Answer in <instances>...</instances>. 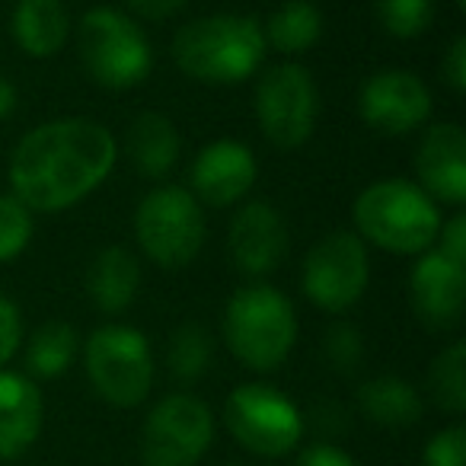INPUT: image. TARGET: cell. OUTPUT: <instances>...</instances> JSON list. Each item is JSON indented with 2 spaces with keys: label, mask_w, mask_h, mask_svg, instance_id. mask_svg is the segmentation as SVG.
Masks as SVG:
<instances>
[{
  "label": "cell",
  "mask_w": 466,
  "mask_h": 466,
  "mask_svg": "<svg viewBox=\"0 0 466 466\" xmlns=\"http://www.w3.org/2000/svg\"><path fill=\"white\" fill-rule=\"evenodd\" d=\"M16 103H20V99H16V86L10 84V80L4 77V74H0V118H10V116H14Z\"/></svg>",
  "instance_id": "obj_35"
},
{
  "label": "cell",
  "mask_w": 466,
  "mask_h": 466,
  "mask_svg": "<svg viewBox=\"0 0 466 466\" xmlns=\"http://www.w3.org/2000/svg\"><path fill=\"white\" fill-rule=\"evenodd\" d=\"M434 249H438L441 256H447V259L466 266V218H463V211H457L453 218H447L444 224H441Z\"/></svg>",
  "instance_id": "obj_31"
},
{
  "label": "cell",
  "mask_w": 466,
  "mask_h": 466,
  "mask_svg": "<svg viewBox=\"0 0 466 466\" xmlns=\"http://www.w3.org/2000/svg\"><path fill=\"white\" fill-rule=\"evenodd\" d=\"M441 80H444V84L451 86V93H457V96L466 93V39L463 35H457V39L451 42V48L444 52V58H441Z\"/></svg>",
  "instance_id": "obj_32"
},
{
  "label": "cell",
  "mask_w": 466,
  "mask_h": 466,
  "mask_svg": "<svg viewBox=\"0 0 466 466\" xmlns=\"http://www.w3.org/2000/svg\"><path fill=\"white\" fill-rule=\"evenodd\" d=\"M211 438V409L192 393H169L144 421L141 460L144 466H195Z\"/></svg>",
  "instance_id": "obj_11"
},
{
  "label": "cell",
  "mask_w": 466,
  "mask_h": 466,
  "mask_svg": "<svg viewBox=\"0 0 466 466\" xmlns=\"http://www.w3.org/2000/svg\"><path fill=\"white\" fill-rule=\"evenodd\" d=\"M291 237L281 211L268 201H247L237 208L227 230V253L230 262L249 279L272 275L285 262Z\"/></svg>",
  "instance_id": "obj_14"
},
{
  "label": "cell",
  "mask_w": 466,
  "mask_h": 466,
  "mask_svg": "<svg viewBox=\"0 0 466 466\" xmlns=\"http://www.w3.org/2000/svg\"><path fill=\"white\" fill-rule=\"evenodd\" d=\"M262 23L247 14H211L176 29L173 65L198 84L230 86L259 74L266 61Z\"/></svg>",
  "instance_id": "obj_2"
},
{
  "label": "cell",
  "mask_w": 466,
  "mask_h": 466,
  "mask_svg": "<svg viewBox=\"0 0 466 466\" xmlns=\"http://www.w3.org/2000/svg\"><path fill=\"white\" fill-rule=\"evenodd\" d=\"M84 364L93 390L116 409L141 406L154 387V351L131 326H99L84 345Z\"/></svg>",
  "instance_id": "obj_8"
},
{
  "label": "cell",
  "mask_w": 466,
  "mask_h": 466,
  "mask_svg": "<svg viewBox=\"0 0 466 466\" xmlns=\"http://www.w3.org/2000/svg\"><path fill=\"white\" fill-rule=\"evenodd\" d=\"M298 466H355V460L332 444H313L300 453Z\"/></svg>",
  "instance_id": "obj_34"
},
{
  "label": "cell",
  "mask_w": 466,
  "mask_h": 466,
  "mask_svg": "<svg viewBox=\"0 0 466 466\" xmlns=\"http://www.w3.org/2000/svg\"><path fill=\"white\" fill-rule=\"evenodd\" d=\"M323 351H326V361L332 364V370L351 374L364 358V339H361V332H358V326L355 323H332L329 329H326Z\"/></svg>",
  "instance_id": "obj_28"
},
{
  "label": "cell",
  "mask_w": 466,
  "mask_h": 466,
  "mask_svg": "<svg viewBox=\"0 0 466 466\" xmlns=\"http://www.w3.org/2000/svg\"><path fill=\"white\" fill-rule=\"evenodd\" d=\"M358 402H361V412L383 428H409L421 419V396L415 393L412 383L393 374L370 377L368 383H361Z\"/></svg>",
  "instance_id": "obj_22"
},
{
  "label": "cell",
  "mask_w": 466,
  "mask_h": 466,
  "mask_svg": "<svg viewBox=\"0 0 466 466\" xmlns=\"http://www.w3.org/2000/svg\"><path fill=\"white\" fill-rule=\"evenodd\" d=\"M425 466H466V431L451 425L438 431L425 447Z\"/></svg>",
  "instance_id": "obj_29"
},
{
  "label": "cell",
  "mask_w": 466,
  "mask_h": 466,
  "mask_svg": "<svg viewBox=\"0 0 466 466\" xmlns=\"http://www.w3.org/2000/svg\"><path fill=\"white\" fill-rule=\"evenodd\" d=\"M457 7H460V10H466V0H457Z\"/></svg>",
  "instance_id": "obj_36"
},
{
  "label": "cell",
  "mask_w": 466,
  "mask_h": 466,
  "mask_svg": "<svg viewBox=\"0 0 466 466\" xmlns=\"http://www.w3.org/2000/svg\"><path fill=\"white\" fill-rule=\"evenodd\" d=\"M141 288V262L122 243L99 249L86 272V291L103 313H125Z\"/></svg>",
  "instance_id": "obj_20"
},
{
  "label": "cell",
  "mask_w": 466,
  "mask_h": 466,
  "mask_svg": "<svg viewBox=\"0 0 466 466\" xmlns=\"http://www.w3.org/2000/svg\"><path fill=\"white\" fill-rule=\"evenodd\" d=\"M434 99L419 74L406 67H383L358 90V116L377 135H412L431 118Z\"/></svg>",
  "instance_id": "obj_12"
},
{
  "label": "cell",
  "mask_w": 466,
  "mask_h": 466,
  "mask_svg": "<svg viewBox=\"0 0 466 466\" xmlns=\"http://www.w3.org/2000/svg\"><path fill=\"white\" fill-rule=\"evenodd\" d=\"M256 122L266 141L279 150H298L317 131L319 86L298 61H281L262 71L253 96Z\"/></svg>",
  "instance_id": "obj_7"
},
{
  "label": "cell",
  "mask_w": 466,
  "mask_h": 466,
  "mask_svg": "<svg viewBox=\"0 0 466 466\" xmlns=\"http://www.w3.org/2000/svg\"><path fill=\"white\" fill-rule=\"evenodd\" d=\"M77 55L93 84L131 90L154 71V48L135 16L116 7H93L77 23Z\"/></svg>",
  "instance_id": "obj_5"
},
{
  "label": "cell",
  "mask_w": 466,
  "mask_h": 466,
  "mask_svg": "<svg viewBox=\"0 0 466 466\" xmlns=\"http://www.w3.org/2000/svg\"><path fill=\"white\" fill-rule=\"evenodd\" d=\"M428 390L438 409L460 415L466 409V342H451L428 370Z\"/></svg>",
  "instance_id": "obj_24"
},
{
  "label": "cell",
  "mask_w": 466,
  "mask_h": 466,
  "mask_svg": "<svg viewBox=\"0 0 466 466\" xmlns=\"http://www.w3.org/2000/svg\"><path fill=\"white\" fill-rule=\"evenodd\" d=\"M23 345V313L7 294H0V368L16 355Z\"/></svg>",
  "instance_id": "obj_30"
},
{
  "label": "cell",
  "mask_w": 466,
  "mask_h": 466,
  "mask_svg": "<svg viewBox=\"0 0 466 466\" xmlns=\"http://www.w3.org/2000/svg\"><path fill=\"white\" fill-rule=\"evenodd\" d=\"M125 154H128L131 167L144 176V179L163 182L176 169L182 154L179 131H176L173 118L163 112H137L131 118L128 131H125Z\"/></svg>",
  "instance_id": "obj_18"
},
{
  "label": "cell",
  "mask_w": 466,
  "mask_h": 466,
  "mask_svg": "<svg viewBox=\"0 0 466 466\" xmlns=\"http://www.w3.org/2000/svg\"><path fill=\"white\" fill-rule=\"evenodd\" d=\"M377 20L393 39H419L434 23V0H374Z\"/></svg>",
  "instance_id": "obj_26"
},
{
  "label": "cell",
  "mask_w": 466,
  "mask_h": 466,
  "mask_svg": "<svg viewBox=\"0 0 466 466\" xmlns=\"http://www.w3.org/2000/svg\"><path fill=\"white\" fill-rule=\"evenodd\" d=\"M351 224L368 247L393 256H421L434 249L444 218L441 205H434L415 182L380 179L358 192Z\"/></svg>",
  "instance_id": "obj_3"
},
{
  "label": "cell",
  "mask_w": 466,
  "mask_h": 466,
  "mask_svg": "<svg viewBox=\"0 0 466 466\" xmlns=\"http://www.w3.org/2000/svg\"><path fill=\"white\" fill-rule=\"evenodd\" d=\"M227 349L249 370L281 368L298 342V313L294 304L272 285H243L224 307Z\"/></svg>",
  "instance_id": "obj_4"
},
{
  "label": "cell",
  "mask_w": 466,
  "mask_h": 466,
  "mask_svg": "<svg viewBox=\"0 0 466 466\" xmlns=\"http://www.w3.org/2000/svg\"><path fill=\"white\" fill-rule=\"evenodd\" d=\"M370 281L368 243L355 230H332L310 247L300 272L307 300L326 313H345L364 298Z\"/></svg>",
  "instance_id": "obj_9"
},
{
  "label": "cell",
  "mask_w": 466,
  "mask_h": 466,
  "mask_svg": "<svg viewBox=\"0 0 466 466\" xmlns=\"http://www.w3.org/2000/svg\"><path fill=\"white\" fill-rule=\"evenodd\" d=\"M224 421L233 438L259 457H285L304 434L298 406L281 390L266 383H243L230 390L224 402Z\"/></svg>",
  "instance_id": "obj_10"
},
{
  "label": "cell",
  "mask_w": 466,
  "mask_h": 466,
  "mask_svg": "<svg viewBox=\"0 0 466 466\" xmlns=\"http://www.w3.org/2000/svg\"><path fill=\"white\" fill-rule=\"evenodd\" d=\"M412 313L434 332H447L463 319L466 304V266L441 256L438 249L415 256L409 272Z\"/></svg>",
  "instance_id": "obj_15"
},
{
  "label": "cell",
  "mask_w": 466,
  "mask_h": 466,
  "mask_svg": "<svg viewBox=\"0 0 466 466\" xmlns=\"http://www.w3.org/2000/svg\"><path fill=\"white\" fill-rule=\"evenodd\" d=\"M33 211L14 195H0V266L14 262L33 243Z\"/></svg>",
  "instance_id": "obj_27"
},
{
  "label": "cell",
  "mask_w": 466,
  "mask_h": 466,
  "mask_svg": "<svg viewBox=\"0 0 466 466\" xmlns=\"http://www.w3.org/2000/svg\"><path fill=\"white\" fill-rule=\"evenodd\" d=\"M211 339H208L205 326L198 323H182L179 329L173 332L169 339V351H167V361H169V374L182 383H195L198 377H205L208 364H211Z\"/></svg>",
  "instance_id": "obj_25"
},
{
  "label": "cell",
  "mask_w": 466,
  "mask_h": 466,
  "mask_svg": "<svg viewBox=\"0 0 466 466\" xmlns=\"http://www.w3.org/2000/svg\"><path fill=\"white\" fill-rule=\"evenodd\" d=\"M205 208L188 188L157 186L135 211V237L141 253L160 268H182L205 247Z\"/></svg>",
  "instance_id": "obj_6"
},
{
  "label": "cell",
  "mask_w": 466,
  "mask_h": 466,
  "mask_svg": "<svg viewBox=\"0 0 466 466\" xmlns=\"http://www.w3.org/2000/svg\"><path fill=\"white\" fill-rule=\"evenodd\" d=\"M259 160L253 147L237 137H218L205 144L192 160V188L201 208H230L243 201L256 186Z\"/></svg>",
  "instance_id": "obj_13"
},
{
  "label": "cell",
  "mask_w": 466,
  "mask_h": 466,
  "mask_svg": "<svg viewBox=\"0 0 466 466\" xmlns=\"http://www.w3.org/2000/svg\"><path fill=\"white\" fill-rule=\"evenodd\" d=\"M42 431V393L26 374L0 368V460H16Z\"/></svg>",
  "instance_id": "obj_17"
},
{
  "label": "cell",
  "mask_w": 466,
  "mask_h": 466,
  "mask_svg": "<svg viewBox=\"0 0 466 466\" xmlns=\"http://www.w3.org/2000/svg\"><path fill=\"white\" fill-rule=\"evenodd\" d=\"M14 42L29 58H52L71 39V14L65 0H16Z\"/></svg>",
  "instance_id": "obj_19"
},
{
  "label": "cell",
  "mask_w": 466,
  "mask_h": 466,
  "mask_svg": "<svg viewBox=\"0 0 466 466\" xmlns=\"http://www.w3.org/2000/svg\"><path fill=\"white\" fill-rule=\"evenodd\" d=\"M77 351H80L77 329L71 323H65V319H48L26 342V368L33 377L52 380V377H61L71 368Z\"/></svg>",
  "instance_id": "obj_23"
},
{
  "label": "cell",
  "mask_w": 466,
  "mask_h": 466,
  "mask_svg": "<svg viewBox=\"0 0 466 466\" xmlns=\"http://www.w3.org/2000/svg\"><path fill=\"white\" fill-rule=\"evenodd\" d=\"M118 141L103 122L65 116L26 131L10 157V188L29 211L58 214L80 205L112 176Z\"/></svg>",
  "instance_id": "obj_1"
},
{
  "label": "cell",
  "mask_w": 466,
  "mask_h": 466,
  "mask_svg": "<svg viewBox=\"0 0 466 466\" xmlns=\"http://www.w3.org/2000/svg\"><path fill=\"white\" fill-rule=\"evenodd\" d=\"M415 186L453 211L466 205V131L457 122L428 125L415 150Z\"/></svg>",
  "instance_id": "obj_16"
},
{
  "label": "cell",
  "mask_w": 466,
  "mask_h": 466,
  "mask_svg": "<svg viewBox=\"0 0 466 466\" xmlns=\"http://www.w3.org/2000/svg\"><path fill=\"white\" fill-rule=\"evenodd\" d=\"M188 0H125V7H128V16L135 20H150V23H160L176 16L179 10H186Z\"/></svg>",
  "instance_id": "obj_33"
},
{
  "label": "cell",
  "mask_w": 466,
  "mask_h": 466,
  "mask_svg": "<svg viewBox=\"0 0 466 466\" xmlns=\"http://www.w3.org/2000/svg\"><path fill=\"white\" fill-rule=\"evenodd\" d=\"M262 35H266V48L285 55L288 61L307 55L323 39V10L313 0H285L272 10Z\"/></svg>",
  "instance_id": "obj_21"
}]
</instances>
